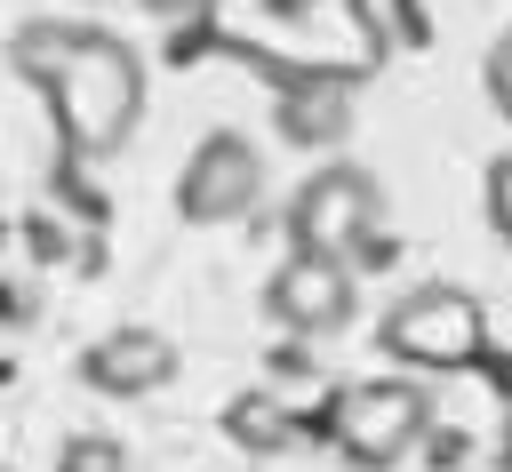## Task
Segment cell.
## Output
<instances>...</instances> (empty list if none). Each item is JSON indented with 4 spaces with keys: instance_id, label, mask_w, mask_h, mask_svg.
Instances as JSON below:
<instances>
[{
    "instance_id": "obj_1",
    "label": "cell",
    "mask_w": 512,
    "mask_h": 472,
    "mask_svg": "<svg viewBox=\"0 0 512 472\" xmlns=\"http://www.w3.org/2000/svg\"><path fill=\"white\" fill-rule=\"evenodd\" d=\"M8 64L48 96L56 112V136L88 160L120 152L136 136V112H144V64L120 32L104 24H24L8 40Z\"/></svg>"
},
{
    "instance_id": "obj_2",
    "label": "cell",
    "mask_w": 512,
    "mask_h": 472,
    "mask_svg": "<svg viewBox=\"0 0 512 472\" xmlns=\"http://www.w3.org/2000/svg\"><path fill=\"white\" fill-rule=\"evenodd\" d=\"M304 432H320L352 472H392V464H408V448L432 432V392H424L416 376H360V384H344Z\"/></svg>"
},
{
    "instance_id": "obj_3",
    "label": "cell",
    "mask_w": 512,
    "mask_h": 472,
    "mask_svg": "<svg viewBox=\"0 0 512 472\" xmlns=\"http://www.w3.org/2000/svg\"><path fill=\"white\" fill-rule=\"evenodd\" d=\"M288 240L296 256H328V264H384L392 240H384V192L368 168L336 160V168H312L304 192L288 200Z\"/></svg>"
},
{
    "instance_id": "obj_4",
    "label": "cell",
    "mask_w": 512,
    "mask_h": 472,
    "mask_svg": "<svg viewBox=\"0 0 512 472\" xmlns=\"http://www.w3.org/2000/svg\"><path fill=\"white\" fill-rule=\"evenodd\" d=\"M384 352L416 376H448V368H472L488 352V312L472 288H448V280H424L408 288L392 312H384Z\"/></svg>"
},
{
    "instance_id": "obj_5",
    "label": "cell",
    "mask_w": 512,
    "mask_h": 472,
    "mask_svg": "<svg viewBox=\"0 0 512 472\" xmlns=\"http://www.w3.org/2000/svg\"><path fill=\"white\" fill-rule=\"evenodd\" d=\"M256 200H264V160H256V144L232 136V128L200 136L192 160H184V176H176L184 224H232V216H248Z\"/></svg>"
},
{
    "instance_id": "obj_6",
    "label": "cell",
    "mask_w": 512,
    "mask_h": 472,
    "mask_svg": "<svg viewBox=\"0 0 512 472\" xmlns=\"http://www.w3.org/2000/svg\"><path fill=\"white\" fill-rule=\"evenodd\" d=\"M264 312H272V328H288V336H336L344 320H352V272L344 264H328V256H280V272L264 280Z\"/></svg>"
},
{
    "instance_id": "obj_7",
    "label": "cell",
    "mask_w": 512,
    "mask_h": 472,
    "mask_svg": "<svg viewBox=\"0 0 512 472\" xmlns=\"http://www.w3.org/2000/svg\"><path fill=\"white\" fill-rule=\"evenodd\" d=\"M80 376H88L96 392H112V400H144V392H160V384L176 376V344H168L160 328H112V336L88 344Z\"/></svg>"
},
{
    "instance_id": "obj_8",
    "label": "cell",
    "mask_w": 512,
    "mask_h": 472,
    "mask_svg": "<svg viewBox=\"0 0 512 472\" xmlns=\"http://www.w3.org/2000/svg\"><path fill=\"white\" fill-rule=\"evenodd\" d=\"M224 432H232V448H248V456H280L288 440H304V416H288L272 392H240V400L224 408Z\"/></svg>"
},
{
    "instance_id": "obj_9",
    "label": "cell",
    "mask_w": 512,
    "mask_h": 472,
    "mask_svg": "<svg viewBox=\"0 0 512 472\" xmlns=\"http://www.w3.org/2000/svg\"><path fill=\"white\" fill-rule=\"evenodd\" d=\"M56 472H128V448L112 432H72L56 448Z\"/></svg>"
},
{
    "instance_id": "obj_10",
    "label": "cell",
    "mask_w": 512,
    "mask_h": 472,
    "mask_svg": "<svg viewBox=\"0 0 512 472\" xmlns=\"http://www.w3.org/2000/svg\"><path fill=\"white\" fill-rule=\"evenodd\" d=\"M488 232L512 248V152L488 160Z\"/></svg>"
},
{
    "instance_id": "obj_11",
    "label": "cell",
    "mask_w": 512,
    "mask_h": 472,
    "mask_svg": "<svg viewBox=\"0 0 512 472\" xmlns=\"http://www.w3.org/2000/svg\"><path fill=\"white\" fill-rule=\"evenodd\" d=\"M480 80H488V104H496V112L512 120V32H496V48H488Z\"/></svg>"
},
{
    "instance_id": "obj_12",
    "label": "cell",
    "mask_w": 512,
    "mask_h": 472,
    "mask_svg": "<svg viewBox=\"0 0 512 472\" xmlns=\"http://www.w3.org/2000/svg\"><path fill=\"white\" fill-rule=\"evenodd\" d=\"M496 464H504V472H512V424H504V440H496Z\"/></svg>"
},
{
    "instance_id": "obj_13",
    "label": "cell",
    "mask_w": 512,
    "mask_h": 472,
    "mask_svg": "<svg viewBox=\"0 0 512 472\" xmlns=\"http://www.w3.org/2000/svg\"><path fill=\"white\" fill-rule=\"evenodd\" d=\"M152 8H176V0H152Z\"/></svg>"
},
{
    "instance_id": "obj_14",
    "label": "cell",
    "mask_w": 512,
    "mask_h": 472,
    "mask_svg": "<svg viewBox=\"0 0 512 472\" xmlns=\"http://www.w3.org/2000/svg\"><path fill=\"white\" fill-rule=\"evenodd\" d=\"M0 472H8V464H0Z\"/></svg>"
}]
</instances>
